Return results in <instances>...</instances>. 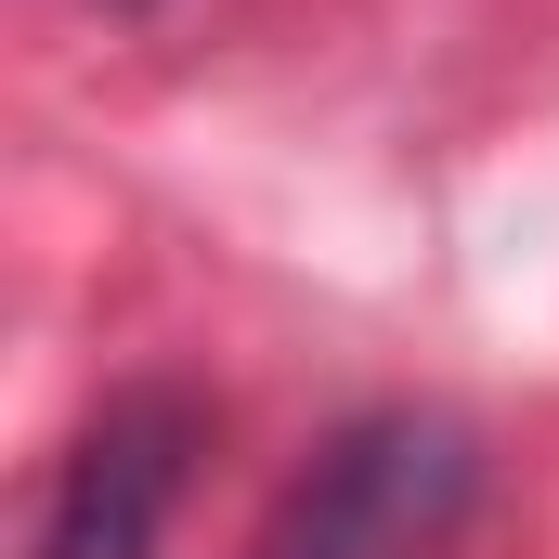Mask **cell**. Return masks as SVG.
<instances>
[{"label": "cell", "mask_w": 559, "mask_h": 559, "mask_svg": "<svg viewBox=\"0 0 559 559\" xmlns=\"http://www.w3.org/2000/svg\"><path fill=\"white\" fill-rule=\"evenodd\" d=\"M481 521V429L442 404H365L261 508L248 559H455Z\"/></svg>", "instance_id": "1"}, {"label": "cell", "mask_w": 559, "mask_h": 559, "mask_svg": "<svg viewBox=\"0 0 559 559\" xmlns=\"http://www.w3.org/2000/svg\"><path fill=\"white\" fill-rule=\"evenodd\" d=\"M195 455H209V404L195 391H169V378L105 391V417L52 455V495H39L26 559H156Z\"/></svg>", "instance_id": "2"}]
</instances>
